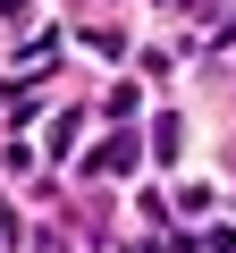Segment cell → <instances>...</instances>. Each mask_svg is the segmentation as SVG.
<instances>
[{
    "label": "cell",
    "instance_id": "3957f363",
    "mask_svg": "<svg viewBox=\"0 0 236 253\" xmlns=\"http://www.w3.org/2000/svg\"><path fill=\"white\" fill-rule=\"evenodd\" d=\"M211 253H236V236H228V228H219V236H211Z\"/></svg>",
    "mask_w": 236,
    "mask_h": 253
},
{
    "label": "cell",
    "instance_id": "7a4b0ae2",
    "mask_svg": "<svg viewBox=\"0 0 236 253\" xmlns=\"http://www.w3.org/2000/svg\"><path fill=\"white\" fill-rule=\"evenodd\" d=\"M34 253H68V236H34Z\"/></svg>",
    "mask_w": 236,
    "mask_h": 253
},
{
    "label": "cell",
    "instance_id": "277c9868",
    "mask_svg": "<svg viewBox=\"0 0 236 253\" xmlns=\"http://www.w3.org/2000/svg\"><path fill=\"white\" fill-rule=\"evenodd\" d=\"M0 9H9V17H17V9H26V0H0Z\"/></svg>",
    "mask_w": 236,
    "mask_h": 253
},
{
    "label": "cell",
    "instance_id": "6da1fadb",
    "mask_svg": "<svg viewBox=\"0 0 236 253\" xmlns=\"http://www.w3.org/2000/svg\"><path fill=\"white\" fill-rule=\"evenodd\" d=\"M135 152H144L135 135H110V144L93 152V169H101V177H127V169H135Z\"/></svg>",
    "mask_w": 236,
    "mask_h": 253
}]
</instances>
